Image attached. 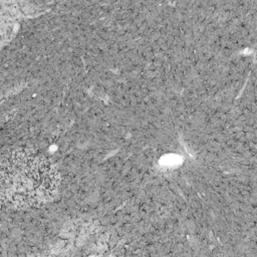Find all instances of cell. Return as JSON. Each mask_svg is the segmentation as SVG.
Returning <instances> with one entry per match:
<instances>
[{
  "label": "cell",
  "instance_id": "1",
  "mask_svg": "<svg viewBox=\"0 0 257 257\" xmlns=\"http://www.w3.org/2000/svg\"><path fill=\"white\" fill-rule=\"evenodd\" d=\"M59 177L43 156L32 151H18L1 162V198L15 209H29L53 199Z\"/></svg>",
  "mask_w": 257,
  "mask_h": 257
}]
</instances>
